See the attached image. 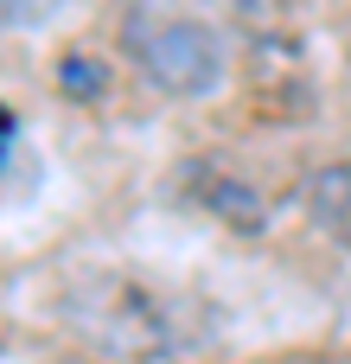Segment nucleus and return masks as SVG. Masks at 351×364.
I'll return each instance as SVG.
<instances>
[{"label":"nucleus","instance_id":"3","mask_svg":"<svg viewBox=\"0 0 351 364\" xmlns=\"http://www.w3.org/2000/svg\"><path fill=\"white\" fill-rule=\"evenodd\" d=\"M192 186H198V198H205L211 218H224V224H237V230H262V224H269V205H262L243 179H224V173H211V166H192Z\"/></svg>","mask_w":351,"mask_h":364},{"label":"nucleus","instance_id":"4","mask_svg":"<svg viewBox=\"0 0 351 364\" xmlns=\"http://www.w3.org/2000/svg\"><path fill=\"white\" fill-rule=\"evenodd\" d=\"M58 90H70V96L96 102V96L109 90V70H102L96 58H64V64H58Z\"/></svg>","mask_w":351,"mask_h":364},{"label":"nucleus","instance_id":"2","mask_svg":"<svg viewBox=\"0 0 351 364\" xmlns=\"http://www.w3.org/2000/svg\"><path fill=\"white\" fill-rule=\"evenodd\" d=\"M301 211L320 237L345 243L351 250V160H333V166H313L307 186H301Z\"/></svg>","mask_w":351,"mask_h":364},{"label":"nucleus","instance_id":"5","mask_svg":"<svg viewBox=\"0 0 351 364\" xmlns=\"http://www.w3.org/2000/svg\"><path fill=\"white\" fill-rule=\"evenodd\" d=\"M58 13H64V0H0L6 32H38V26H51Z\"/></svg>","mask_w":351,"mask_h":364},{"label":"nucleus","instance_id":"1","mask_svg":"<svg viewBox=\"0 0 351 364\" xmlns=\"http://www.w3.org/2000/svg\"><path fill=\"white\" fill-rule=\"evenodd\" d=\"M122 51L128 64L173 102H198L224 83V32L198 13H173V6H153V0H134L122 13Z\"/></svg>","mask_w":351,"mask_h":364}]
</instances>
